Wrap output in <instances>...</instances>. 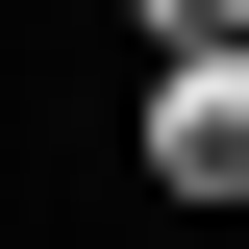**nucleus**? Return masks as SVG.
I'll return each instance as SVG.
<instances>
[{
  "label": "nucleus",
  "instance_id": "f257e3e1",
  "mask_svg": "<svg viewBox=\"0 0 249 249\" xmlns=\"http://www.w3.org/2000/svg\"><path fill=\"white\" fill-rule=\"evenodd\" d=\"M150 175H175V199H249V50L150 75Z\"/></svg>",
  "mask_w": 249,
  "mask_h": 249
},
{
  "label": "nucleus",
  "instance_id": "f03ea898",
  "mask_svg": "<svg viewBox=\"0 0 249 249\" xmlns=\"http://www.w3.org/2000/svg\"><path fill=\"white\" fill-rule=\"evenodd\" d=\"M199 50H249V0H150V75H199Z\"/></svg>",
  "mask_w": 249,
  "mask_h": 249
}]
</instances>
